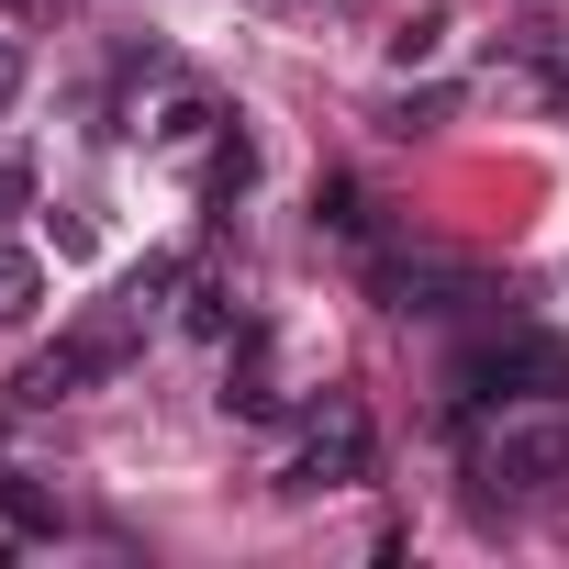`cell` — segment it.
<instances>
[{
  "label": "cell",
  "mask_w": 569,
  "mask_h": 569,
  "mask_svg": "<svg viewBox=\"0 0 569 569\" xmlns=\"http://www.w3.org/2000/svg\"><path fill=\"white\" fill-rule=\"evenodd\" d=\"M12 212H34V157L0 146V223H12Z\"/></svg>",
  "instance_id": "obj_10"
},
{
  "label": "cell",
  "mask_w": 569,
  "mask_h": 569,
  "mask_svg": "<svg viewBox=\"0 0 569 569\" xmlns=\"http://www.w3.org/2000/svg\"><path fill=\"white\" fill-rule=\"evenodd\" d=\"M223 413H246V425H268V413H279V380H268V325H246L234 380H223Z\"/></svg>",
  "instance_id": "obj_5"
},
{
  "label": "cell",
  "mask_w": 569,
  "mask_h": 569,
  "mask_svg": "<svg viewBox=\"0 0 569 569\" xmlns=\"http://www.w3.org/2000/svg\"><path fill=\"white\" fill-rule=\"evenodd\" d=\"M313 212H325V223H336V234H369V201H358V190H347V179H325V201H313Z\"/></svg>",
  "instance_id": "obj_14"
},
{
  "label": "cell",
  "mask_w": 569,
  "mask_h": 569,
  "mask_svg": "<svg viewBox=\"0 0 569 569\" xmlns=\"http://www.w3.org/2000/svg\"><path fill=\"white\" fill-rule=\"evenodd\" d=\"M190 325L201 336H234V291H223V279H190Z\"/></svg>",
  "instance_id": "obj_11"
},
{
  "label": "cell",
  "mask_w": 569,
  "mask_h": 569,
  "mask_svg": "<svg viewBox=\"0 0 569 569\" xmlns=\"http://www.w3.org/2000/svg\"><path fill=\"white\" fill-rule=\"evenodd\" d=\"M480 491H502V502H536V491H558L569 480V413H491V436H480Z\"/></svg>",
  "instance_id": "obj_3"
},
{
  "label": "cell",
  "mask_w": 569,
  "mask_h": 569,
  "mask_svg": "<svg viewBox=\"0 0 569 569\" xmlns=\"http://www.w3.org/2000/svg\"><path fill=\"white\" fill-rule=\"evenodd\" d=\"M436 123H447V90H425V101H391V112H380V134H436Z\"/></svg>",
  "instance_id": "obj_12"
},
{
  "label": "cell",
  "mask_w": 569,
  "mask_h": 569,
  "mask_svg": "<svg viewBox=\"0 0 569 569\" xmlns=\"http://www.w3.org/2000/svg\"><path fill=\"white\" fill-rule=\"evenodd\" d=\"M34 313H46V257L0 234V336H12V325H34Z\"/></svg>",
  "instance_id": "obj_6"
},
{
  "label": "cell",
  "mask_w": 569,
  "mask_h": 569,
  "mask_svg": "<svg viewBox=\"0 0 569 569\" xmlns=\"http://www.w3.org/2000/svg\"><path fill=\"white\" fill-rule=\"evenodd\" d=\"M358 480H369V413L358 402H325V425L302 436V458H291L279 491H358Z\"/></svg>",
  "instance_id": "obj_4"
},
{
  "label": "cell",
  "mask_w": 569,
  "mask_h": 569,
  "mask_svg": "<svg viewBox=\"0 0 569 569\" xmlns=\"http://www.w3.org/2000/svg\"><path fill=\"white\" fill-rule=\"evenodd\" d=\"M12 90H23V46L0 34V112H12Z\"/></svg>",
  "instance_id": "obj_15"
},
{
  "label": "cell",
  "mask_w": 569,
  "mask_h": 569,
  "mask_svg": "<svg viewBox=\"0 0 569 569\" xmlns=\"http://www.w3.org/2000/svg\"><path fill=\"white\" fill-rule=\"evenodd\" d=\"M134 347H146V325H134L123 302H101V313H79V325H68V336L12 380V402H34V413H46V402H79V391L123 380V369H134Z\"/></svg>",
  "instance_id": "obj_2"
},
{
  "label": "cell",
  "mask_w": 569,
  "mask_h": 569,
  "mask_svg": "<svg viewBox=\"0 0 569 569\" xmlns=\"http://www.w3.org/2000/svg\"><path fill=\"white\" fill-rule=\"evenodd\" d=\"M436 46H447V12H413V23L391 34V68H436Z\"/></svg>",
  "instance_id": "obj_9"
},
{
  "label": "cell",
  "mask_w": 569,
  "mask_h": 569,
  "mask_svg": "<svg viewBox=\"0 0 569 569\" xmlns=\"http://www.w3.org/2000/svg\"><path fill=\"white\" fill-rule=\"evenodd\" d=\"M0 513H12L23 536H57L68 513H57V491H34V469H0Z\"/></svg>",
  "instance_id": "obj_7"
},
{
  "label": "cell",
  "mask_w": 569,
  "mask_h": 569,
  "mask_svg": "<svg viewBox=\"0 0 569 569\" xmlns=\"http://www.w3.org/2000/svg\"><path fill=\"white\" fill-rule=\"evenodd\" d=\"M558 391H569V347H558V336H536V325L480 336V347H458V358H447V402H458L469 425L525 413V402H558Z\"/></svg>",
  "instance_id": "obj_1"
},
{
  "label": "cell",
  "mask_w": 569,
  "mask_h": 569,
  "mask_svg": "<svg viewBox=\"0 0 569 569\" xmlns=\"http://www.w3.org/2000/svg\"><path fill=\"white\" fill-rule=\"evenodd\" d=\"M246 179H257V146H246V134L223 123V134H212V168H201V190H212V201H234Z\"/></svg>",
  "instance_id": "obj_8"
},
{
  "label": "cell",
  "mask_w": 569,
  "mask_h": 569,
  "mask_svg": "<svg viewBox=\"0 0 569 569\" xmlns=\"http://www.w3.org/2000/svg\"><path fill=\"white\" fill-rule=\"evenodd\" d=\"M146 134L179 157V146H201V134H212V112H201V101H168V123H146Z\"/></svg>",
  "instance_id": "obj_13"
}]
</instances>
